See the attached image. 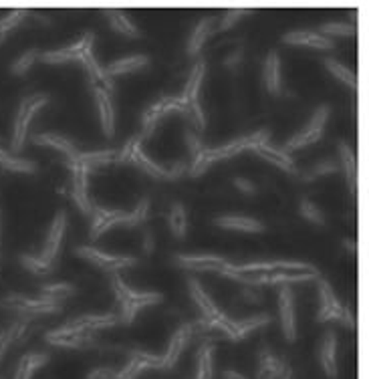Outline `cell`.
Masks as SVG:
<instances>
[{
    "instance_id": "6da1fadb",
    "label": "cell",
    "mask_w": 369,
    "mask_h": 379,
    "mask_svg": "<svg viewBox=\"0 0 369 379\" xmlns=\"http://www.w3.org/2000/svg\"><path fill=\"white\" fill-rule=\"evenodd\" d=\"M269 129H258L256 133L252 135H243V137H236L228 144H224L220 148H206L204 152L194 157L192 166H190V176H202L204 172H208V168L218 162V159H226V157H232V155H238V153L246 152V150H252L254 146L258 144H269Z\"/></svg>"
},
{
    "instance_id": "7a4b0ae2",
    "label": "cell",
    "mask_w": 369,
    "mask_h": 379,
    "mask_svg": "<svg viewBox=\"0 0 369 379\" xmlns=\"http://www.w3.org/2000/svg\"><path fill=\"white\" fill-rule=\"evenodd\" d=\"M142 135H133L127 144H125V148H123L122 152H120V159L117 162H131V164H135L140 170H144L146 174H149L151 177H155V179H176V177H180L182 174H186V170H188V166L186 164H176L173 168H162V166H158L155 162H151L148 155L144 153L142 150Z\"/></svg>"
},
{
    "instance_id": "3957f363",
    "label": "cell",
    "mask_w": 369,
    "mask_h": 379,
    "mask_svg": "<svg viewBox=\"0 0 369 379\" xmlns=\"http://www.w3.org/2000/svg\"><path fill=\"white\" fill-rule=\"evenodd\" d=\"M115 297L122 304V315H120V323H131L135 319V315L146 309L149 304H158L164 301V297L160 293H146V291H135L129 284H125L117 275L111 278Z\"/></svg>"
},
{
    "instance_id": "277c9868",
    "label": "cell",
    "mask_w": 369,
    "mask_h": 379,
    "mask_svg": "<svg viewBox=\"0 0 369 379\" xmlns=\"http://www.w3.org/2000/svg\"><path fill=\"white\" fill-rule=\"evenodd\" d=\"M49 103V93H30L21 101L17 119H15V133H12V152L19 153L25 148L26 131L30 126V119Z\"/></svg>"
},
{
    "instance_id": "5b68a950",
    "label": "cell",
    "mask_w": 369,
    "mask_h": 379,
    "mask_svg": "<svg viewBox=\"0 0 369 379\" xmlns=\"http://www.w3.org/2000/svg\"><path fill=\"white\" fill-rule=\"evenodd\" d=\"M319 315L317 321L327 323V321H339L349 329H355V319L351 315V311H347L343 304L339 303V299L335 297L331 284L327 280H319Z\"/></svg>"
},
{
    "instance_id": "8992f818",
    "label": "cell",
    "mask_w": 369,
    "mask_h": 379,
    "mask_svg": "<svg viewBox=\"0 0 369 379\" xmlns=\"http://www.w3.org/2000/svg\"><path fill=\"white\" fill-rule=\"evenodd\" d=\"M331 113V107L329 105H321L319 109L315 111V115L309 119V124L305 126V129L301 133L293 135L287 146H285V152H293V150H301V148H307L315 142H319L323 137V131H325V126H327V117Z\"/></svg>"
},
{
    "instance_id": "52a82bcc",
    "label": "cell",
    "mask_w": 369,
    "mask_h": 379,
    "mask_svg": "<svg viewBox=\"0 0 369 379\" xmlns=\"http://www.w3.org/2000/svg\"><path fill=\"white\" fill-rule=\"evenodd\" d=\"M204 73H206V63L200 61V63H196V67L192 69V75H190L186 87H184V93L180 95L182 101L186 103V107L190 109L192 122L196 124L198 129L206 127V117H204L202 105H200V99H198L200 97V87H202V81H204Z\"/></svg>"
},
{
    "instance_id": "ba28073f",
    "label": "cell",
    "mask_w": 369,
    "mask_h": 379,
    "mask_svg": "<svg viewBox=\"0 0 369 379\" xmlns=\"http://www.w3.org/2000/svg\"><path fill=\"white\" fill-rule=\"evenodd\" d=\"M75 253L79 254L81 258L93 262L95 266L103 269V271H122L127 269L131 264L138 262L135 256H120V254H109L105 251H97V249H91V246H79Z\"/></svg>"
},
{
    "instance_id": "9c48e42d",
    "label": "cell",
    "mask_w": 369,
    "mask_h": 379,
    "mask_svg": "<svg viewBox=\"0 0 369 379\" xmlns=\"http://www.w3.org/2000/svg\"><path fill=\"white\" fill-rule=\"evenodd\" d=\"M65 228H67V212L61 210L57 212L55 220L49 228V234H47V240H45V246L41 254H37L49 269H53V262L59 254V249H61V242H63V236H65Z\"/></svg>"
},
{
    "instance_id": "30bf717a",
    "label": "cell",
    "mask_w": 369,
    "mask_h": 379,
    "mask_svg": "<svg viewBox=\"0 0 369 379\" xmlns=\"http://www.w3.org/2000/svg\"><path fill=\"white\" fill-rule=\"evenodd\" d=\"M278 313H281V325H283V335L287 341L296 339V323H295V299L293 291L289 284L281 286L278 293Z\"/></svg>"
},
{
    "instance_id": "8fae6325",
    "label": "cell",
    "mask_w": 369,
    "mask_h": 379,
    "mask_svg": "<svg viewBox=\"0 0 369 379\" xmlns=\"http://www.w3.org/2000/svg\"><path fill=\"white\" fill-rule=\"evenodd\" d=\"M93 95L97 101L101 129L107 137H113V133H115V107L111 101V91H107L101 85H93Z\"/></svg>"
},
{
    "instance_id": "7c38bea8",
    "label": "cell",
    "mask_w": 369,
    "mask_h": 379,
    "mask_svg": "<svg viewBox=\"0 0 369 379\" xmlns=\"http://www.w3.org/2000/svg\"><path fill=\"white\" fill-rule=\"evenodd\" d=\"M283 43L287 45H296V47H311V49H321V51H329L335 47V41L329 37H323L315 30H289L283 37Z\"/></svg>"
},
{
    "instance_id": "4fadbf2b",
    "label": "cell",
    "mask_w": 369,
    "mask_h": 379,
    "mask_svg": "<svg viewBox=\"0 0 369 379\" xmlns=\"http://www.w3.org/2000/svg\"><path fill=\"white\" fill-rule=\"evenodd\" d=\"M176 262L182 269H192V271H218L228 264V260L218 254H178Z\"/></svg>"
},
{
    "instance_id": "5bb4252c",
    "label": "cell",
    "mask_w": 369,
    "mask_h": 379,
    "mask_svg": "<svg viewBox=\"0 0 369 379\" xmlns=\"http://www.w3.org/2000/svg\"><path fill=\"white\" fill-rule=\"evenodd\" d=\"M125 220H127V212L107 210V208L95 206L93 212H91V238L95 240L105 230L117 226V224H125Z\"/></svg>"
},
{
    "instance_id": "9a60e30c",
    "label": "cell",
    "mask_w": 369,
    "mask_h": 379,
    "mask_svg": "<svg viewBox=\"0 0 369 379\" xmlns=\"http://www.w3.org/2000/svg\"><path fill=\"white\" fill-rule=\"evenodd\" d=\"M117 323H120V315H113V313H109V315H81L73 321H69L63 329L69 333H91V331L111 327Z\"/></svg>"
},
{
    "instance_id": "2e32d148",
    "label": "cell",
    "mask_w": 369,
    "mask_h": 379,
    "mask_svg": "<svg viewBox=\"0 0 369 379\" xmlns=\"http://www.w3.org/2000/svg\"><path fill=\"white\" fill-rule=\"evenodd\" d=\"M73 190H71V196L77 202V206L81 208L83 214H91L93 212V206L89 202V194H87V177H89V168L83 166V164H77L73 162Z\"/></svg>"
},
{
    "instance_id": "e0dca14e",
    "label": "cell",
    "mask_w": 369,
    "mask_h": 379,
    "mask_svg": "<svg viewBox=\"0 0 369 379\" xmlns=\"http://www.w3.org/2000/svg\"><path fill=\"white\" fill-rule=\"evenodd\" d=\"M319 359L321 367H323L327 378L335 379L339 376V369H337V335H335V331L325 333L323 343H321Z\"/></svg>"
},
{
    "instance_id": "ac0fdd59",
    "label": "cell",
    "mask_w": 369,
    "mask_h": 379,
    "mask_svg": "<svg viewBox=\"0 0 369 379\" xmlns=\"http://www.w3.org/2000/svg\"><path fill=\"white\" fill-rule=\"evenodd\" d=\"M194 329H196V323H188V325H182L173 333L172 341L168 345V351H166V355H162L164 357V369H172L173 365H176V361L180 359V355H182L186 343H188V339L192 337Z\"/></svg>"
},
{
    "instance_id": "d6986e66",
    "label": "cell",
    "mask_w": 369,
    "mask_h": 379,
    "mask_svg": "<svg viewBox=\"0 0 369 379\" xmlns=\"http://www.w3.org/2000/svg\"><path fill=\"white\" fill-rule=\"evenodd\" d=\"M50 345H57V347H69V349H83L85 345H89L93 339L89 333H69L65 329H57V331H50L45 337Z\"/></svg>"
},
{
    "instance_id": "ffe728a7",
    "label": "cell",
    "mask_w": 369,
    "mask_h": 379,
    "mask_svg": "<svg viewBox=\"0 0 369 379\" xmlns=\"http://www.w3.org/2000/svg\"><path fill=\"white\" fill-rule=\"evenodd\" d=\"M93 37V32H87L81 41H77L75 45H69V47H63L59 51H47L43 52L39 59L43 63H49V65H55V63H67V61H79L81 59V52L85 49L87 41Z\"/></svg>"
},
{
    "instance_id": "44dd1931",
    "label": "cell",
    "mask_w": 369,
    "mask_h": 379,
    "mask_svg": "<svg viewBox=\"0 0 369 379\" xmlns=\"http://www.w3.org/2000/svg\"><path fill=\"white\" fill-rule=\"evenodd\" d=\"M252 152L261 155L263 159L271 162L272 166H276V168H281L289 174H295V162L291 159V155L285 150H276V148H272L271 144H258V146L252 148Z\"/></svg>"
},
{
    "instance_id": "7402d4cb",
    "label": "cell",
    "mask_w": 369,
    "mask_h": 379,
    "mask_svg": "<svg viewBox=\"0 0 369 379\" xmlns=\"http://www.w3.org/2000/svg\"><path fill=\"white\" fill-rule=\"evenodd\" d=\"M103 14L109 19L111 28L117 30V32H122L123 37H129V39L142 37V30L138 28V25H133V21H131L123 10H120V8H105Z\"/></svg>"
},
{
    "instance_id": "603a6c76",
    "label": "cell",
    "mask_w": 369,
    "mask_h": 379,
    "mask_svg": "<svg viewBox=\"0 0 369 379\" xmlns=\"http://www.w3.org/2000/svg\"><path fill=\"white\" fill-rule=\"evenodd\" d=\"M216 226L226 228V230H238V232H263L265 224L256 218L250 216H236V214H228L216 218Z\"/></svg>"
},
{
    "instance_id": "cb8c5ba5",
    "label": "cell",
    "mask_w": 369,
    "mask_h": 379,
    "mask_svg": "<svg viewBox=\"0 0 369 379\" xmlns=\"http://www.w3.org/2000/svg\"><path fill=\"white\" fill-rule=\"evenodd\" d=\"M188 289H190L192 299L196 301V304L200 307V311H202V319H216V317L220 315L218 307H216L214 301L208 297V293L202 289V284L198 282L196 278H190V280H188Z\"/></svg>"
},
{
    "instance_id": "d4e9b609",
    "label": "cell",
    "mask_w": 369,
    "mask_h": 379,
    "mask_svg": "<svg viewBox=\"0 0 369 379\" xmlns=\"http://www.w3.org/2000/svg\"><path fill=\"white\" fill-rule=\"evenodd\" d=\"M32 142H35L37 146H47V148L59 150L61 153H65L71 162L79 155V152H77V148H75L73 144H71L67 137L57 135V133H37V135H32Z\"/></svg>"
},
{
    "instance_id": "484cf974",
    "label": "cell",
    "mask_w": 369,
    "mask_h": 379,
    "mask_svg": "<svg viewBox=\"0 0 369 379\" xmlns=\"http://www.w3.org/2000/svg\"><path fill=\"white\" fill-rule=\"evenodd\" d=\"M149 65V57L146 55H131V57H123L120 61H113L105 71L107 75L117 77V75H125V73H131V71H138V69H144Z\"/></svg>"
},
{
    "instance_id": "4316f807",
    "label": "cell",
    "mask_w": 369,
    "mask_h": 379,
    "mask_svg": "<svg viewBox=\"0 0 369 379\" xmlns=\"http://www.w3.org/2000/svg\"><path fill=\"white\" fill-rule=\"evenodd\" d=\"M214 23H216V17H206V19H202L194 26V30L190 35V41H188V52L190 55H198L200 52V49L204 47V43L208 41V37L214 30Z\"/></svg>"
},
{
    "instance_id": "83f0119b",
    "label": "cell",
    "mask_w": 369,
    "mask_h": 379,
    "mask_svg": "<svg viewBox=\"0 0 369 379\" xmlns=\"http://www.w3.org/2000/svg\"><path fill=\"white\" fill-rule=\"evenodd\" d=\"M339 148V157H341V170L345 172V177H347V184L351 188V192L355 194L357 192V162H355V155L351 152V148L347 146V142H339L337 144Z\"/></svg>"
},
{
    "instance_id": "f1b7e54d",
    "label": "cell",
    "mask_w": 369,
    "mask_h": 379,
    "mask_svg": "<svg viewBox=\"0 0 369 379\" xmlns=\"http://www.w3.org/2000/svg\"><path fill=\"white\" fill-rule=\"evenodd\" d=\"M265 83L271 93H281V59L276 51H271L265 59Z\"/></svg>"
},
{
    "instance_id": "f546056e",
    "label": "cell",
    "mask_w": 369,
    "mask_h": 379,
    "mask_svg": "<svg viewBox=\"0 0 369 379\" xmlns=\"http://www.w3.org/2000/svg\"><path fill=\"white\" fill-rule=\"evenodd\" d=\"M271 323V317L269 315H252L248 319H240V321H234V341L238 339H245L246 335H250L252 331L265 327Z\"/></svg>"
},
{
    "instance_id": "4dcf8cb0",
    "label": "cell",
    "mask_w": 369,
    "mask_h": 379,
    "mask_svg": "<svg viewBox=\"0 0 369 379\" xmlns=\"http://www.w3.org/2000/svg\"><path fill=\"white\" fill-rule=\"evenodd\" d=\"M117 159H120V152H113V150H109V152L79 153L73 162H77V164H83V166H87V168L91 170V168H97V166L113 164V162H117Z\"/></svg>"
},
{
    "instance_id": "1f68e13d",
    "label": "cell",
    "mask_w": 369,
    "mask_h": 379,
    "mask_svg": "<svg viewBox=\"0 0 369 379\" xmlns=\"http://www.w3.org/2000/svg\"><path fill=\"white\" fill-rule=\"evenodd\" d=\"M170 230L173 232L176 238H184L188 232V212L182 202H176L170 210V218H168Z\"/></svg>"
},
{
    "instance_id": "d6a6232c",
    "label": "cell",
    "mask_w": 369,
    "mask_h": 379,
    "mask_svg": "<svg viewBox=\"0 0 369 379\" xmlns=\"http://www.w3.org/2000/svg\"><path fill=\"white\" fill-rule=\"evenodd\" d=\"M0 166L4 170H10V172H25V174H35L37 172V164L35 162L15 157L10 153H4L2 150H0Z\"/></svg>"
},
{
    "instance_id": "836d02e7",
    "label": "cell",
    "mask_w": 369,
    "mask_h": 379,
    "mask_svg": "<svg viewBox=\"0 0 369 379\" xmlns=\"http://www.w3.org/2000/svg\"><path fill=\"white\" fill-rule=\"evenodd\" d=\"M325 67L329 69V73H331V75L337 77V79H339L341 83H345L347 87H351V89H355V87H357V77H355L353 71H349L343 63H339V61H335V59L327 57V59H325Z\"/></svg>"
},
{
    "instance_id": "e575fe53",
    "label": "cell",
    "mask_w": 369,
    "mask_h": 379,
    "mask_svg": "<svg viewBox=\"0 0 369 379\" xmlns=\"http://www.w3.org/2000/svg\"><path fill=\"white\" fill-rule=\"evenodd\" d=\"M49 361V355L47 353H28L25 355L19 363L23 365V373H21V379H30L32 378V373L39 369V367H43L45 363Z\"/></svg>"
},
{
    "instance_id": "d590c367",
    "label": "cell",
    "mask_w": 369,
    "mask_h": 379,
    "mask_svg": "<svg viewBox=\"0 0 369 379\" xmlns=\"http://www.w3.org/2000/svg\"><path fill=\"white\" fill-rule=\"evenodd\" d=\"M196 379H212V347L204 345L198 353Z\"/></svg>"
},
{
    "instance_id": "8d00e7d4",
    "label": "cell",
    "mask_w": 369,
    "mask_h": 379,
    "mask_svg": "<svg viewBox=\"0 0 369 379\" xmlns=\"http://www.w3.org/2000/svg\"><path fill=\"white\" fill-rule=\"evenodd\" d=\"M319 35L323 37H347V35H355V26L347 25V23H325L319 26Z\"/></svg>"
},
{
    "instance_id": "74e56055",
    "label": "cell",
    "mask_w": 369,
    "mask_h": 379,
    "mask_svg": "<svg viewBox=\"0 0 369 379\" xmlns=\"http://www.w3.org/2000/svg\"><path fill=\"white\" fill-rule=\"evenodd\" d=\"M41 57V52L37 51V49H30V51L23 52L15 63H12V67H10V71L15 73V75H25L26 71L32 67V63L37 61Z\"/></svg>"
},
{
    "instance_id": "f35d334b",
    "label": "cell",
    "mask_w": 369,
    "mask_h": 379,
    "mask_svg": "<svg viewBox=\"0 0 369 379\" xmlns=\"http://www.w3.org/2000/svg\"><path fill=\"white\" fill-rule=\"evenodd\" d=\"M299 212L303 214V218H307V220L313 222V224H319V226L325 224V216L321 214L319 208L311 202L309 198H303V200H301V204H299Z\"/></svg>"
},
{
    "instance_id": "ab89813d",
    "label": "cell",
    "mask_w": 369,
    "mask_h": 379,
    "mask_svg": "<svg viewBox=\"0 0 369 379\" xmlns=\"http://www.w3.org/2000/svg\"><path fill=\"white\" fill-rule=\"evenodd\" d=\"M339 170V164L337 162H333V159H325V162H321L317 166H313L303 179L305 182H313V179H317V177L325 176V174H333V172H337Z\"/></svg>"
},
{
    "instance_id": "60d3db41",
    "label": "cell",
    "mask_w": 369,
    "mask_h": 379,
    "mask_svg": "<svg viewBox=\"0 0 369 379\" xmlns=\"http://www.w3.org/2000/svg\"><path fill=\"white\" fill-rule=\"evenodd\" d=\"M26 14H28V10H25V8H19V10H12L8 17H4V19L0 21V41L6 37V32H8V30H12L15 26L19 25V23L25 19Z\"/></svg>"
},
{
    "instance_id": "b9f144b4",
    "label": "cell",
    "mask_w": 369,
    "mask_h": 379,
    "mask_svg": "<svg viewBox=\"0 0 369 379\" xmlns=\"http://www.w3.org/2000/svg\"><path fill=\"white\" fill-rule=\"evenodd\" d=\"M21 262H23V266H25L26 271H30V273H35V275H45V273H49L50 269L37 256V254H23L21 256Z\"/></svg>"
},
{
    "instance_id": "7bdbcfd3",
    "label": "cell",
    "mask_w": 369,
    "mask_h": 379,
    "mask_svg": "<svg viewBox=\"0 0 369 379\" xmlns=\"http://www.w3.org/2000/svg\"><path fill=\"white\" fill-rule=\"evenodd\" d=\"M148 210H149V200L148 198H144L142 202L138 204V208H135L133 212H127L125 226H138V224H142V222L146 220V216H148Z\"/></svg>"
},
{
    "instance_id": "ee69618b",
    "label": "cell",
    "mask_w": 369,
    "mask_h": 379,
    "mask_svg": "<svg viewBox=\"0 0 369 379\" xmlns=\"http://www.w3.org/2000/svg\"><path fill=\"white\" fill-rule=\"evenodd\" d=\"M252 10H248V8H228L224 14H222L220 19V25H218V30H226V28H230V26L234 25L240 17H245V14H250Z\"/></svg>"
},
{
    "instance_id": "f6af8a7d",
    "label": "cell",
    "mask_w": 369,
    "mask_h": 379,
    "mask_svg": "<svg viewBox=\"0 0 369 379\" xmlns=\"http://www.w3.org/2000/svg\"><path fill=\"white\" fill-rule=\"evenodd\" d=\"M71 293H75V286L73 284H69V282H55V284H47V286L43 289V295L59 297L61 301H63L67 295H71Z\"/></svg>"
},
{
    "instance_id": "bcb514c9",
    "label": "cell",
    "mask_w": 369,
    "mask_h": 379,
    "mask_svg": "<svg viewBox=\"0 0 369 379\" xmlns=\"http://www.w3.org/2000/svg\"><path fill=\"white\" fill-rule=\"evenodd\" d=\"M186 146H188V150L192 153V157H196V155H200V153L206 150L204 144H202V139L198 137L192 129H186Z\"/></svg>"
},
{
    "instance_id": "7dc6e473",
    "label": "cell",
    "mask_w": 369,
    "mask_h": 379,
    "mask_svg": "<svg viewBox=\"0 0 369 379\" xmlns=\"http://www.w3.org/2000/svg\"><path fill=\"white\" fill-rule=\"evenodd\" d=\"M17 331H19V325H15V327L6 329V331H2V333H0V359L4 357L6 349H8V345L17 339Z\"/></svg>"
},
{
    "instance_id": "c3c4849f",
    "label": "cell",
    "mask_w": 369,
    "mask_h": 379,
    "mask_svg": "<svg viewBox=\"0 0 369 379\" xmlns=\"http://www.w3.org/2000/svg\"><path fill=\"white\" fill-rule=\"evenodd\" d=\"M115 376H117V371L111 369V367H97L85 379H115Z\"/></svg>"
},
{
    "instance_id": "681fc988",
    "label": "cell",
    "mask_w": 369,
    "mask_h": 379,
    "mask_svg": "<svg viewBox=\"0 0 369 379\" xmlns=\"http://www.w3.org/2000/svg\"><path fill=\"white\" fill-rule=\"evenodd\" d=\"M234 186H236L240 192H245V194H254V192H256V186H254L250 179H246V177H234Z\"/></svg>"
},
{
    "instance_id": "f907efd6",
    "label": "cell",
    "mask_w": 369,
    "mask_h": 379,
    "mask_svg": "<svg viewBox=\"0 0 369 379\" xmlns=\"http://www.w3.org/2000/svg\"><path fill=\"white\" fill-rule=\"evenodd\" d=\"M240 55H243L240 49H238L236 52H230V55H228V59L224 61V65H226V67H234V65H238V63H240Z\"/></svg>"
},
{
    "instance_id": "816d5d0a",
    "label": "cell",
    "mask_w": 369,
    "mask_h": 379,
    "mask_svg": "<svg viewBox=\"0 0 369 379\" xmlns=\"http://www.w3.org/2000/svg\"><path fill=\"white\" fill-rule=\"evenodd\" d=\"M153 246H155L153 234H151V232H146V234H144V251L149 254L151 251H153Z\"/></svg>"
},
{
    "instance_id": "f5cc1de1",
    "label": "cell",
    "mask_w": 369,
    "mask_h": 379,
    "mask_svg": "<svg viewBox=\"0 0 369 379\" xmlns=\"http://www.w3.org/2000/svg\"><path fill=\"white\" fill-rule=\"evenodd\" d=\"M224 379H246V378H245V376H240L238 371L226 369V371H224Z\"/></svg>"
}]
</instances>
